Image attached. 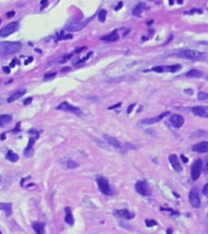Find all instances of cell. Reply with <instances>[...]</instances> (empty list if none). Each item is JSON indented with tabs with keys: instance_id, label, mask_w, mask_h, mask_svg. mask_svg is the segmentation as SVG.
<instances>
[{
	"instance_id": "1",
	"label": "cell",
	"mask_w": 208,
	"mask_h": 234,
	"mask_svg": "<svg viewBox=\"0 0 208 234\" xmlns=\"http://www.w3.org/2000/svg\"><path fill=\"white\" fill-rule=\"evenodd\" d=\"M21 49V43L18 42H1L0 43V57L12 55Z\"/></svg>"
},
{
	"instance_id": "2",
	"label": "cell",
	"mask_w": 208,
	"mask_h": 234,
	"mask_svg": "<svg viewBox=\"0 0 208 234\" xmlns=\"http://www.w3.org/2000/svg\"><path fill=\"white\" fill-rule=\"evenodd\" d=\"M175 55L179 56V57H182V59H186V60H192V61L203 60L206 57V54L197 51V50H191V49L182 50V51H180V53H176Z\"/></svg>"
},
{
	"instance_id": "3",
	"label": "cell",
	"mask_w": 208,
	"mask_h": 234,
	"mask_svg": "<svg viewBox=\"0 0 208 234\" xmlns=\"http://www.w3.org/2000/svg\"><path fill=\"white\" fill-rule=\"evenodd\" d=\"M181 68L180 65H173V66H154L152 67L151 70H147L146 72L148 71H153V72H170V73H174V72H177Z\"/></svg>"
},
{
	"instance_id": "4",
	"label": "cell",
	"mask_w": 208,
	"mask_h": 234,
	"mask_svg": "<svg viewBox=\"0 0 208 234\" xmlns=\"http://www.w3.org/2000/svg\"><path fill=\"white\" fill-rule=\"evenodd\" d=\"M97 185L99 188L101 193H103L104 195H110L112 191H110V185H109V182L107 178L104 177H98L97 178Z\"/></svg>"
},
{
	"instance_id": "5",
	"label": "cell",
	"mask_w": 208,
	"mask_h": 234,
	"mask_svg": "<svg viewBox=\"0 0 208 234\" xmlns=\"http://www.w3.org/2000/svg\"><path fill=\"white\" fill-rule=\"evenodd\" d=\"M135 189H136V191H137L140 195H143V196H150V195H151L150 185H148L147 182H145V180L137 182L136 185H135Z\"/></svg>"
},
{
	"instance_id": "6",
	"label": "cell",
	"mask_w": 208,
	"mask_h": 234,
	"mask_svg": "<svg viewBox=\"0 0 208 234\" xmlns=\"http://www.w3.org/2000/svg\"><path fill=\"white\" fill-rule=\"evenodd\" d=\"M87 22H77V21H74V20H69L65 28L67 30H70V32H78V30H81L82 28L86 27Z\"/></svg>"
},
{
	"instance_id": "7",
	"label": "cell",
	"mask_w": 208,
	"mask_h": 234,
	"mask_svg": "<svg viewBox=\"0 0 208 234\" xmlns=\"http://www.w3.org/2000/svg\"><path fill=\"white\" fill-rule=\"evenodd\" d=\"M18 29V23L17 22H10L9 25H6L5 27H3L0 29V37H7L10 34H12L14 32Z\"/></svg>"
},
{
	"instance_id": "8",
	"label": "cell",
	"mask_w": 208,
	"mask_h": 234,
	"mask_svg": "<svg viewBox=\"0 0 208 234\" xmlns=\"http://www.w3.org/2000/svg\"><path fill=\"white\" fill-rule=\"evenodd\" d=\"M201 172H202V161L201 160H196L192 165L191 168V178L192 180H197L201 176Z\"/></svg>"
},
{
	"instance_id": "9",
	"label": "cell",
	"mask_w": 208,
	"mask_h": 234,
	"mask_svg": "<svg viewBox=\"0 0 208 234\" xmlns=\"http://www.w3.org/2000/svg\"><path fill=\"white\" fill-rule=\"evenodd\" d=\"M189 201L190 204L192 205V207H200L201 205V199H200V194H199V190L196 188H193L191 191H190V195H189Z\"/></svg>"
},
{
	"instance_id": "10",
	"label": "cell",
	"mask_w": 208,
	"mask_h": 234,
	"mask_svg": "<svg viewBox=\"0 0 208 234\" xmlns=\"http://www.w3.org/2000/svg\"><path fill=\"white\" fill-rule=\"evenodd\" d=\"M168 115H170V112L169 111H165V112H163V114H161L159 116H157V117H153V118H146V120H141L140 122H138V125H145V126H147V125H153V123H157V122H159L161 120H163L165 116H168Z\"/></svg>"
},
{
	"instance_id": "11",
	"label": "cell",
	"mask_w": 208,
	"mask_h": 234,
	"mask_svg": "<svg viewBox=\"0 0 208 234\" xmlns=\"http://www.w3.org/2000/svg\"><path fill=\"white\" fill-rule=\"evenodd\" d=\"M58 110H64V111H69V112H72V114H76L77 116H82V111L78 109V107H76V106H72V105H70V104H67V103H63V104H60L58 107H56Z\"/></svg>"
},
{
	"instance_id": "12",
	"label": "cell",
	"mask_w": 208,
	"mask_h": 234,
	"mask_svg": "<svg viewBox=\"0 0 208 234\" xmlns=\"http://www.w3.org/2000/svg\"><path fill=\"white\" fill-rule=\"evenodd\" d=\"M191 110H192V114H195L196 116L208 118V106H195Z\"/></svg>"
},
{
	"instance_id": "13",
	"label": "cell",
	"mask_w": 208,
	"mask_h": 234,
	"mask_svg": "<svg viewBox=\"0 0 208 234\" xmlns=\"http://www.w3.org/2000/svg\"><path fill=\"white\" fill-rule=\"evenodd\" d=\"M114 215L118 216V217L125 218V220H132L135 217V213L127 211V210H115L114 211Z\"/></svg>"
},
{
	"instance_id": "14",
	"label": "cell",
	"mask_w": 208,
	"mask_h": 234,
	"mask_svg": "<svg viewBox=\"0 0 208 234\" xmlns=\"http://www.w3.org/2000/svg\"><path fill=\"white\" fill-rule=\"evenodd\" d=\"M170 121H172V123H173V126H174L175 128L182 127L184 122H185L184 117L180 116V115H172V116H170Z\"/></svg>"
},
{
	"instance_id": "15",
	"label": "cell",
	"mask_w": 208,
	"mask_h": 234,
	"mask_svg": "<svg viewBox=\"0 0 208 234\" xmlns=\"http://www.w3.org/2000/svg\"><path fill=\"white\" fill-rule=\"evenodd\" d=\"M192 150L196 152H201V154L208 152V141H201L199 144H195L192 146Z\"/></svg>"
},
{
	"instance_id": "16",
	"label": "cell",
	"mask_w": 208,
	"mask_h": 234,
	"mask_svg": "<svg viewBox=\"0 0 208 234\" xmlns=\"http://www.w3.org/2000/svg\"><path fill=\"white\" fill-rule=\"evenodd\" d=\"M169 162H170V165L173 166V168H174L176 172H181L182 167H181L180 162H179V159H177L176 155H174V154L170 155V156H169Z\"/></svg>"
},
{
	"instance_id": "17",
	"label": "cell",
	"mask_w": 208,
	"mask_h": 234,
	"mask_svg": "<svg viewBox=\"0 0 208 234\" xmlns=\"http://www.w3.org/2000/svg\"><path fill=\"white\" fill-rule=\"evenodd\" d=\"M103 138L108 141V143L109 144H110V145H113L114 148H116V149H119V150H120V149H123V145H121V143H120V141H119V140H116L115 138H113V137H110V135H108V134H105V135H103Z\"/></svg>"
},
{
	"instance_id": "18",
	"label": "cell",
	"mask_w": 208,
	"mask_h": 234,
	"mask_svg": "<svg viewBox=\"0 0 208 234\" xmlns=\"http://www.w3.org/2000/svg\"><path fill=\"white\" fill-rule=\"evenodd\" d=\"M101 39L104 40V42H116V40L119 39L118 30H113L112 33H109V34H107V35H103Z\"/></svg>"
},
{
	"instance_id": "19",
	"label": "cell",
	"mask_w": 208,
	"mask_h": 234,
	"mask_svg": "<svg viewBox=\"0 0 208 234\" xmlns=\"http://www.w3.org/2000/svg\"><path fill=\"white\" fill-rule=\"evenodd\" d=\"M36 137H31V138H29V140H28V145H27V148L25 149V155L26 156H31L32 155V149H33V144H34V141H36Z\"/></svg>"
},
{
	"instance_id": "20",
	"label": "cell",
	"mask_w": 208,
	"mask_h": 234,
	"mask_svg": "<svg viewBox=\"0 0 208 234\" xmlns=\"http://www.w3.org/2000/svg\"><path fill=\"white\" fill-rule=\"evenodd\" d=\"M0 210L4 211L6 216H11V213H12V204H10V202H7V204H3V202H0Z\"/></svg>"
},
{
	"instance_id": "21",
	"label": "cell",
	"mask_w": 208,
	"mask_h": 234,
	"mask_svg": "<svg viewBox=\"0 0 208 234\" xmlns=\"http://www.w3.org/2000/svg\"><path fill=\"white\" fill-rule=\"evenodd\" d=\"M143 9H146V5H145V4H142V3L137 4V5L134 7V10H132V15L136 16V17H140L141 14L143 12Z\"/></svg>"
},
{
	"instance_id": "22",
	"label": "cell",
	"mask_w": 208,
	"mask_h": 234,
	"mask_svg": "<svg viewBox=\"0 0 208 234\" xmlns=\"http://www.w3.org/2000/svg\"><path fill=\"white\" fill-rule=\"evenodd\" d=\"M11 121H12L11 115H1L0 116V127H4L6 125H9Z\"/></svg>"
},
{
	"instance_id": "23",
	"label": "cell",
	"mask_w": 208,
	"mask_h": 234,
	"mask_svg": "<svg viewBox=\"0 0 208 234\" xmlns=\"http://www.w3.org/2000/svg\"><path fill=\"white\" fill-rule=\"evenodd\" d=\"M25 94H26V90H25V89H21V90L16 91L15 94H12L11 96H10V98L7 99V101H9V103H12V101L17 100L18 98H21V96H22V95H25Z\"/></svg>"
},
{
	"instance_id": "24",
	"label": "cell",
	"mask_w": 208,
	"mask_h": 234,
	"mask_svg": "<svg viewBox=\"0 0 208 234\" xmlns=\"http://www.w3.org/2000/svg\"><path fill=\"white\" fill-rule=\"evenodd\" d=\"M185 76L190 77V78H200V77L203 76V73L201 72V71H199V70H191V71H189V72H186Z\"/></svg>"
},
{
	"instance_id": "25",
	"label": "cell",
	"mask_w": 208,
	"mask_h": 234,
	"mask_svg": "<svg viewBox=\"0 0 208 234\" xmlns=\"http://www.w3.org/2000/svg\"><path fill=\"white\" fill-rule=\"evenodd\" d=\"M65 211H66V217H65V222L67 223V225L72 226L75 221H74V217H72V213H71V210H70V207H66V209H65Z\"/></svg>"
},
{
	"instance_id": "26",
	"label": "cell",
	"mask_w": 208,
	"mask_h": 234,
	"mask_svg": "<svg viewBox=\"0 0 208 234\" xmlns=\"http://www.w3.org/2000/svg\"><path fill=\"white\" fill-rule=\"evenodd\" d=\"M44 223H42V222H34L33 225H32V227H33V229L36 230V233H38V234H42L43 232H44Z\"/></svg>"
},
{
	"instance_id": "27",
	"label": "cell",
	"mask_w": 208,
	"mask_h": 234,
	"mask_svg": "<svg viewBox=\"0 0 208 234\" xmlns=\"http://www.w3.org/2000/svg\"><path fill=\"white\" fill-rule=\"evenodd\" d=\"M6 159L9 160V161H11V162H16V161H18V155L17 154H15L14 151H7L6 152Z\"/></svg>"
},
{
	"instance_id": "28",
	"label": "cell",
	"mask_w": 208,
	"mask_h": 234,
	"mask_svg": "<svg viewBox=\"0 0 208 234\" xmlns=\"http://www.w3.org/2000/svg\"><path fill=\"white\" fill-rule=\"evenodd\" d=\"M92 56V53H88V55L86 56V57H82L80 61H76V62H74V65H76V66H80V65H82L83 62H86V61L88 60V59H90Z\"/></svg>"
},
{
	"instance_id": "29",
	"label": "cell",
	"mask_w": 208,
	"mask_h": 234,
	"mask_svg": "<svg viewBox=\"0 0 208 234\" xmlns=\"http://www.w3.org/2000/svg\"><path fill=\"white\" fill-rule=\"evenodd\" d=\"M105 17H107V11H105V10H101L99 14H98V20H99L101 22H104Z\"/></svg>"
},
{
	"instance_id": "30",
	"label": "cell",
	"mask_w": 208,
	"mask_h": 234,
	"mask_svg": "<svg viewBox=\"0 0 208 234\" xmlns=\"http://www.w3.org/2000/svg\"><path fill=\"white\" fill-rule=\"evenodd\" d=\"M66 167H67V168H70V170H74V168H76V167H77V164H76L75 161L69 160V161H66Z\"/></svg>"
},
{
	"instance_id": "31",
	"label": "cell",
	"mask_w": 208,
	"mask_h": 234,
	"mask_svg": "<svg viewBox=\"0 0 208 234\" xmlns=\"http://www.w3.org/2000/svg\"><path fill=\"white\" fill-rule=\"evenodd\" d=\"M197 96H199L200 100H207V99H208V93H204V91H200Z\"/></svg>"
},
{
	"instance_id": "32",
	"label": "cell",
	"mask_w": 208,
	"mask_h": 234,
	"mask_svg": "<svg viewBox=\"0 0 208 234\" xmlns=\"http://www.w3.org/2000/svg\"><path fill=\"white\" fill-rule=\"evenodd\" d=\"M56 76V73L55 72H50V73H45L44 75V79H52V78H54Z\"/></svg>"
},
{
	"instance_id": "33",
	"label": "cell",
	"mask_w": 208,
	"mask_h": 234,
	"mask_svg": "<svg viewBox=\"0 0 208 234\" xmlns=\"http://www.w3.org/2000/svg\"><path fill=\"white\" fill-rule=\"evenodd\" d=\"M146 225H147L148 227H152V226H155V225H157V222H155V221H151V220H147V221H146Z\"/></svg>"
},
{
	"instance_id": "34",
	"label": "cell",
	"mask_w": 208,
	"mask_h": 234,
	"mask_svg": "<svg viewBox=\"0 0 208 234\" xmlns=\"http://www.w3.org/2000/svg\"><path fill=\"white\" fill-rule=\"evenodd\" d=\"M72 56V54H67V55H65V56H63L61 57V60H60V62H64V61H67L69 59H70Z\"/></svg>"
},
{
	"instance_id": "35",
	"label": "cell",
	"mask_w": 208,
	"mask_h": 234,
	"mask_svg": "<svg viewBox=\"0 0 208 234\" xmlns=\"http://www.w3.org/2000/svg\"><path fill=\"white\" fill-rule=\"evenodd\" d=\"M203 194H204V195L208 198V182H207V184L203 187Z\"/></svg>"
},
{
	"instance_id": "36",
	"label": "cell",
	"mask_w": 208,
	"mask_h": 234,
	"mask_svg": "<svg viewBox=\"0 0 208 234\" xmlns=\"http://www.w3.org/2000/svg\"><path fill=\"white\" fill-rule=\"evenodd\" d=\"M134 107H135V104H132V105H130V106H128V109H127V114H128V115H130V114L132 112Z\"/></svg>"
},
{
	"instance_id": "37",
	"label": "cell",
	"mask_w": 208,
	"mask_h": 234,
	"mask_svg": "<svg viewBox=\"0 0 208 234\" xmlns=\"http://www.w3.org/2000/svg\"><path fill=\"white\" fill-rule=\"evenodd\" d=\"M31 103H32V98H28L27 100H25V101H23V104H25V105H29Z\"/></svg>"
},
{
	"instance_id": "38",
	"label": "cell",
	"mask_w": 208,
	"mask_h": 234,
	"mask_svg": "<svg viewBox=\"0 0 208 234\" xmlns=\"http://www.w3.org/2000/svg\"><path fill=\"white\" fill-rule=\"evenodd\" d=\"M14 16H15V11H10V12L6 14V17H9V18L10 17H14Z\"/></svg>"
},
{
	"instance_id": "39",
	"label": "cell",
	"mask_w": 208,
	"mask_h": 234,
	"mask_svg": "<svg viewBox=\"0 0 208 234\" xmlns=\"http://www.w3.org/2000/svg\"><path fill=\"white\" fill-rule=\"evenodd\" d=\"M71 38H72L71 34H64L63 35V39H71Z\"/></svg>"
},
{
	"instance_id": "40",
	"label": "cell",
	"mask_w": 208,
	"mask_h": 234,
	"mask_svg": "<svg viewBox=\"0 0 208 234\" xmlns=\"http://www.w3.org/2000/svg\"><path fill=\"white\" fill-rule=\"evenodd\" d=\"M33 61V57H28V60L27 61H25V65H28V64H31Z\"/></svg>"
},
{
	"instance_id": "41",
	"label": "cell",
	"mask_w": 208,
	"mask_h": 234,
	"mask_svg": "<svg viewBox=\"0 0 208 234\" xmlns=\"http://www.w3.org/2000/svg\"><path fill=\"white\" fill-rule=\"evenodd\" d=\"M83 49H86V48H83V46H82V48H78V49L76 50V51H75V54H77V53H81V51H82V50H83Z\"/></svg>"
},
{
	"instance_id": "42",
	"label": "cell",
	"mask_w": 208,
	"mask_h": 234,
	"mask_svg": "<svg viewBox=\"0 0 208 234\" xmlns=\"http://www.w3.org/2000/svg\"><path fill=\"white\" fill-rule=\"evenodd\" d=\"M121 104H116V105H114V106H110V107H109V109H110V110H113V109H118L119 106H120Z\"/></svg>"
},
{
	"instance_id": "43",
	"label": "cell",
	"mask_w": 208,
	"mask_h": 234,
	"mask_svg": "<svg viewBox=\"0 0 208 234\" xmlns=\"http://www.w3.org/2000/svg\"><path fill=\"white\" fill-rule=\"evenodd\" d=\"M121 6H123V3H121V1H120V3H119V4H118V5H116V7H115V10H119V9H120V7H121Z\"/></svg>"
},
{
	"instance_id": "44",
	"label": "cell",
	"mask_w": 208,
	"mask_h": 234,
	"mask_svg": "<svg viewBox=\"0 0 208 234\" xmlns=\"http://www.w3.org/2000/svg\"><path fill=\"white\" fill-rule=\"evenodd\" d=\"M181 160H182V161L185 162V164H186V162H187V161H189V160H187V157H185L184 155H181Z\"/></svg>"
},
{
	"instance_id": "45",
	"label": "cell",
	"mask_w": 208,
	"mask_h": 234,
	"mask_svg": "<svg viewBox=\"0 0 208 234\" xmlns=\"http://www.w3.org/2000/svg\"><path fill=\"white\" fill-rule=\"evenodd\" d=\"M3 70H4V72H6V73H9V72H10V68H9V67H6V66H5Z\"/></svg>"
},
{
	"instance_id": "46",
	"label": "cell",
	"mask_w": 208,
	"mask_h": 234,
	"mask_svg": "<svg viewBox=\"0 0 208 234\" xmlns=\"http://www.w3.org/2000/svg\"><path fill=\"white\" fill-rule=\"evenodd\" d=\"M16 64H17V61H16V60H14V61H12V62H11V66H15Z\"/></svg>"
},
{
	"instance_id": "47",
	"label": "cell",
	"mask_w": 208,
	"mask_h": 234,
	"mask_svg": "<svg viewBox=\"0 0 208 234\" xmlns=\"http://www.w3.org/2000/svg\"><path fill=\"white\" fill-rule=\"evenodd\" d=\"M5 138H6V134H5V133H3V134H1V139H3V140H4V139H5Z\"/></svg>"
},
{
	"instance_id": "48",
	"label": "cell",
	"mask_w": 208,
	"mask_h": 234,
	"mask_svg": "<svg viewBox=\"0 0 208 234\" xmlns=\"http://www.w3.org/2000/svg\"><path fill=\"white\" fill-rule=\"evenodd\" d=\"M177 3H179V4H182V0H177Z\"/></svg>"
},
{
	"instance_id": "49",
	"label": "cell",
	"mask_w": 208,
	"mask_h": 234,
	"mask_svg": "<svg viewBox=\"0 0 208 234\" xmlns=\"http://www.w3.org/2000/svg\"><path fill=\"white\" fill-rule=\"evenodd\" d=\"M206 172H207V173H208V165H207V168H206Z\"/></svg>"
},
{
	"instance_id": "50",
	"label": "cell",
	"mask_w": 208,
	"mask_h": 234,
	"mask_svg": "<svg viewBox=\"0 0 208 234\" xmlns=\"http://www.w3.org/2000/svg\"><path fill=\"white\" fill-rule=\"evenodd\" d=\"M45 1H47V0H42V4H44Z\"/></svg>"
},
{
	"instance_id": "51",
	"label": "cell",
	"mask_w": 208,
	"mask_h": 234,
	"mask_svg": "<svg viewBox=\"0 0 208 234\" xmlns=\"http://www.w3.org/2000/svg\"><path fill=\"white\" fill-rule=\"evenodd\" d=\"M0 23H1V20H0Z\"/></svg>"
},
{
	"instance_id": "52",
	"label": "cell",
	"mask_w": 208,
	"mask_h": 234,
	"mask_svg": "<svg viewBox=\"0 0 208 234\" xmlns=\"http://www.w3.org/2000/svg\"><path fill=\"white\" fill-rule=\"evenodd\" d=\"M0 234H1V230H0Z\"/></svg>"
},
{
	"instance_id": "53",
	"label": "cell",
	"mask_w": 208,
	"mask_h": 234,
	"mask_svg": "<svg viewBox=\"0 0 208 234\" xmlns=\"http://www.w3.org/2000/svg\"><path fill=\"white\" fill-rule=\"evenodd\" d=\"M0 180H1V177H0Z\"/></svg>"
}]
</instances>
